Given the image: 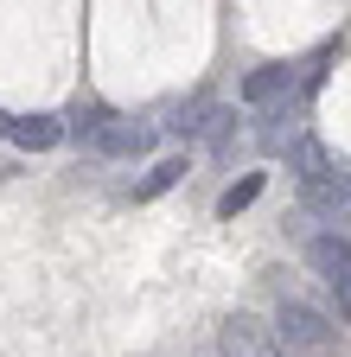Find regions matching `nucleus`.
<instances>
[{"instance_id":"f257e3e1","label":"nucleus","mask_w":351,"mask_h":357,"mask_svg":"<svg viewBox=\"0 0 351 357\" xmlns=\"http://www.w3.org/2000/svg\"><path fill=\"white\" fill-rule=\"evenodd\" d=\"M275 338L287 357H345V326L332 319V306L306 300V294L275 300Z\"/></svg>"},{"instance_id":"f03ea898","label":"nucleus","mask_w":351,"mask_h":357,"mask_svg":"<svg viewBox=\"0 0 351 357\" xmlns=\"http://www.w3.org/2000/svg\"><path fill=\"white\" fill-rule=\"evenodd\" d=\"M70 141L90 153V160H147L160 147V128L135 121V115H109V109H90L70 121Z\"/></svg>"},{"instance_id":"7ed1b4c3","label":"nucleus","mask_w":351,"mask_h":357,"mask_svg":"<svg viewBox=\"0 0 351 357\" xmlns=\"http://www.w3.org/2000/svg\"><path fill=\"white\" fill-rule=\"evenodd\" d=\"M300 255H306V268L332 287V300H338L332 319L351 326V236H345V230H313V236L300 243Z\"/></svg>"},{"instance_id":"20e7f679","label":"nucleus","mask_w":351,"mask_h":357,"mask_svg":"<svg viewBox=\"0 0 351 357\" xmlns=\"http://www.w3.org/2000/svg\"><path fill=\"white\" fill-rule=\"evenodd\" d=\"M300 89V64H287V58H275V64H255L243 83H237V102L243 109H287V96Z\"/></svg>"},{"instance_id":"39448f33","label":"nucleus","mask_w":351,"mask_h":357,"mask_svg":"<svg viewBox=\"0 0 351 357\" xmlns=\"http://www.w3.org/2000/svg\"><path fill=\"white\" fill-rule=\"evenodd\" d=\"M217 357H287L275 326L255 319V312H230L224 326H217Z\"/></svg>"},{"instance_id":"423d86ee","label":"nucleus","mask_w":351,"mask_h":357,"mask_svg":"<svg viewBox=\"0 0 351 357\" xmlns=\"http://www.w3.org/2000/svg\"><path fill=\"white\" fill-rule=\"evenodd\" d=\"M7 141H13L20 153H58V147L70 141V121H64V115H13V121H7Z\"/></svg>"},{"instance_id":"0eeeda50","label":"nucleus","mask_w":351,"mask_h":357,"mask_svg":"<svg viewBox=\"0 0 351 357\" xmlns=\"http://www.w3.org/2000/svg\"><path fill=\"white\" fill-rule=\"evenodd\" d=\"M186 172H192V153H160L135 185H128V198H135V204H154V198H166L172 185H186Z\"/></svg>"},{"instance_id":"6e6552de","label":"nucleus","mask_w":351,"mask_h":357,"mask_svg":"<svg viewBox=\"0 0 351 357\" xmlns=\"http://www.w3.org/2000/svg\"><path fill=\"white\" fill-rule=\"evenodd\" d=\"M262 192H269V166H249L243 178H230V185L217 192V217H243Z\"/></svg>"},{"instance_id":"1a4fd4ad","label":"nucleus","mask_w":351,"mask_h":357,"mask_svg":"<svg viewBox=\"0 0 351 357\" xmlns=\"http://www.w3.org/2000/svg\"><path fill=\"white\" fill-rule=\"evenodd\" d=\"M217 115H224V109H217V102H204V96H198L192 109H179V115H172V121H166V134H172V141H204V134L217 128Z\"/></svg>"},{"instance_id":"9d476101","label":"nucleus","mask_w":351,"mask_h":357,"mask_svg":"<svg viewBox=\"0 0 351 357\" xmlns=\"http://www.w3.org/2000/svg\"><path fill=\"white\" fill-rule=\"evenodd\" d=\"M7 121H13V115H7V109H0V141H7Z\"/></svg>"}]
</instances>
